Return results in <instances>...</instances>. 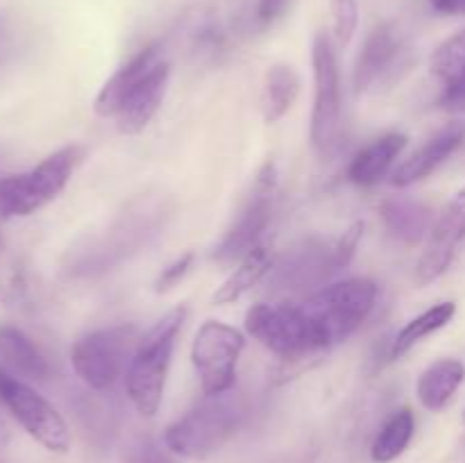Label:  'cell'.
Wrapping results in <instances>:
<instances>
[{
  "mask_svg": "<svg viewBox=\"0 0 465 463\" xmlns=\"http://www.w3.org/2000/svg\"><path fill=\"white\" fill-rule=\"evenodd\" d=\"M248 416V402L243 393L204 395L186 416L173 422L163 434L166 448L180 457L203 458L225 445L243 425Z\"/></svg>",
  "mask_w": 465,
  "mask_h": 463,
  "instance_id": "obj_1",
  "label": "cell"
},
{
  "mask_svg": "<svg viewBox=\"0 0 465 463\" xmlns=\"http://www.w3.org/2000/svg\"><path fill=\"white\" fill-rule=\"evenodd\" d=\"M184 318V307L173 309L162 320L154 322L153 330L145 331L141 336L139 345H136L134 357L127 366L125 381L127 395H130L132 404H134L141 416H154L159 404H162L173 345H175V336Z\"/></svg>",
  "mask_w": 465,
  "mask_h": 463,
  "instance_id": "obj_2",
  "label": "cell"
},
{
  "mask_svg": "<svg viewBox=\"0 0 465 463\" xmlns=\"http://www.w3.org/2000/svg\"><path fill=\"white\" fill-rule=\"evenodd\" d=\"M375 281L363 277L339 281L307 298L300 309L312 325L318 350L331 348L357 331L375 307Z\"/></svg>",
  "mask_w": 465,
  "mask_h": 463,
  "instance_id": "obj_3",
  "label": "cell"
},
{
  "mask_svg": "<svg viewBox=\"0 0 465 463\" xmlns=\"http://www.w3.org/2000/svg\"><path fill=\"white\" fill-rule=\"evenodd\" d=\"M82 150L77 145L57 150L35 168L0 180V218L30 216L53 202L71 180Z\"/></svg>",
  "mask_w": 465,
  "mask_h": 463,
  "instance_id": "obj_4",
  "label": "cell"
},
{
  "mask_svg": "<svg viewBox=\"0 0 465 463\" xmlns=\"http://www.w3.org/2000/svg\"><path fill=\"white\" fill-rule=\"evenodd\" d=\"M141 336L134 325L91 331L73 345L71 361L77 377L95 390H107L127 372Z\"/></svg>",
  "mask_w": 465,
  "mask_h": 463,
  "instance_id": "obj_5",
  "label": "cell"
},
{
  "mask_svg": "<svg viewBox=\"0 0 465 463\" xmlns=\"http://www.w3.org/2000/svg\"><path fill=\"white\" fill-rule=\"evenodd\" d=\"M0 402L9 409L18 425L50 452L64 454L71 448V431L62 413L36 393L30 384L0 370Z\"/></svg>",
  "mask_w": 465,
  "mask_h": 463,
  "instance_id": "obj_6",
  "label": "cell"
},
{
  "mask_svg": "<svg viewBox=\"0 0 465 463\" xmlns=\"http://www.w3.org/2000/svg\"><path fill=\"white\" fill-rule=\"evenodd\" d=\"M275 191L277 171L275 163L268 162L263 163L259 175L254 177L252 191H250L248 200H245L243 207L236 213L232 227L225 232L221 243L213 248V259H216L218 263H232L236 261V259L241 261L245 254L252 252L257 245H262L259 239H262L263 230H266L268 222H271Z\"/></svg>",
  "mask_w": 465,
  "mask_h": 463,
  "instance_id": "obj_7",
  "label": "cell"
},
{
  "mask_svg": "<svg viewBox=\"0 0 465 463\" xmlns=\"http://www.w3.org/2000/svg\"><path fill=\"white\" fill-rule=\"evenodd\" d=\"M245 327L263 348L286 361H300L318 352L307 316L293 304H257L245 316Z\"/></svg>",
  "mask_w": 465,
  "mask_h": 463,
  "instance_id": "obj_8",
  "label": "cell"
},
{
  "mask_svg": "<svg viewBox=\"0 0 465 463\" xmlns=\"http://www.w3.org/2000/svg\"><path fill=\"white\" fill-rule=\"evenodd\" d=\"M243 345V334L225 322L207 320L200 327L191 348V359L204 395L232 390Z\"/></svg>",
  "mask_w": 465,
  "mask_h": 463,
  "instance_id": "obj_9",
  "label": "cell"
},
{
  "mask_svg": "<svg viewBox=\"0 0 465 463\" xmlns=\"http://www.w3.org/2000/svg\"><path fill=\"white\" fill-rule=\"evenodd\" d=\"M313 95L312 113V141L322 154L331 153L341 130V77L336 64V50L327 32H318L312 48Z\"/></svg>",
  "mask_w": 465,
  "mask_h": 463,
  "instance_id": "obj_10",
  "label": "cell"
},
{
  "mask_svg": "<svg viewBox=\"0 0 465 463\" xmlns=\"http://www.w3.org/2000/svg\"><path fill=\"white\" fill-rule=\"evenodd\" d=\"M465 241V186L440 212L439 221L431 227L430 243L416 266V281L420 286L439 280L452 263L459 245Z\"/></svg>",
  "mask_w": 465,
  "mask_h": 463,
  "instance_id": "obj_11",
  "label": "cell"
},
{
  "mask_svg": "<svg viewBox=\"0 0 465 463\" xmlns=\"http://www.w3.org/2000/svg\"><path fill=\"white\" fill-rule=\"evenodd\" d=\"M334 271H339L334 259V243L307 241L286 254L284 261L277 266L275 286L284 291H307L322 284Z\"/></svg>",
  "mask_w": 465,
  "mask_h": 463,
  "instance_id": "obj_12",
  "label": "cell"
},
{
  "mask_svg": "<svg viewBox=\"0 0 465 463\" xmlns=\"http://www.w3.org/2000/svg\"><path fill=\"white\" fill-rule=\"evenodd\" d=\"M168 77H171L168 62L157 64L154 71L127 95L125 103H123V107L116 113L118 130L123 134H139V132L148 127L157 109L162 107L163 95H166L168 89Z\"/></svg>",
  "mask_w": 465,
  "mask_h": 463,
  "instance_id": "obj_13",
  "label": "cell"
},
{
  "mask_svg": "<svg viewBox=\"0 0 465 463\" xmlns=\"http://www.w3.org/2000/svg\"><path fill=\"white\" fill-rule=\"evenodd\" d=\"M162 62L163 59L157 45H148V48L141 50L139 54H134L125 66L118 68V71L104 82L98 98H95V112H98L100 116H116L127 95H130L132 91L154 71V66Z\"/></svg>",
  "mask_w": 465,
  "mask_h": 463,
  "instance_id": "obj_14",
  "label": "cell"
},
{
  "mask_svg": "<svg viewBox=\"0 0 465 463\" xmlns=\"http://www.w3.org/2000/svg\"><path fill=\"white\" fill-rule=\"evenodd\" d=\"M465 141V125H450L440 130L439 134L431 136L425 145L416 150L409 159H404L393 172L395 186H411L416 182L425 180L427 175L436 171L450 154H454Z\"/></svg>",
  "mask_w": 465,
  "mask_h": 463,
  "instance_id": "obj_15",
  "label": "cell"
},
{
  "mask_svg": "<svg viewBox=\"0 0 465 463\" xmlns=\"http://www.w3.org/2000/svg\"><path fill=\"white\" fill-rule=\"evenodd\" d=\"M402 53V39L398 30L389 23L377 25L371 34L366 36L361 53H359L357 68H354V89L361 94L368 86L375 84Z\"/></svg>",
  "mask_w": 465,
  "mask_h": 463,
  "instance_id": "obj_16",
  "label": "cell"
},
{
  "mask_svg": "<svg viewBox=\"0 0 465 463\" xmlns=\"http://www.w3.org/2000/svg\"><path fill=\"white\" fill-rule=\"evenodd\" d=\"M407 136L393 132L381 139L372 141L371 145L361 150L348 166V180L357 186H372L389 172L395 159L402 154L407 145Z\"/></svg>",
  "mask_w": 465,
  "mask_h": 463,
  "instance_id": "obj_17",
  "label": "cell"
},
{
  "mask_svg": "<svg viewBox=\"0 0 465 463\" xmlns=\"http://www.w3.org/2000/svg\"><path fill=\"white\" fill-rule=\"evenodd\" d=\"M384 225L395 239L413 245L425 239L431 232V209L418 200L409 198H389L380 207Z\"/></svg>",
  "mask_w": 465,
  "mask_h": 463,
  "instance_id": "obj_18",
  "label": "cell"
},
{
  "mask_svg": "<svg viewBox=\"0 0 465 463\" xmlns=\"http://www.w3.org/2000/svg\"><path fill=\"white\" fill-rule=\"evenodd\" d=\"M465 379V366L459 359H440L431 363L418 379V399L430 411H440L450 404Z\"/></svg>",
  "mask_w": 465,
  "mask_h": 463,
  "instance_id": "obj_19",
  "label": "cell"
},
{
  "mask_svg": "<svg viewBox=\"0 0 465 463\" xmlns=\"http://www.w3.org/2000/svg\"><path fill=\"white\" fill-rule=\"evenodd\" d=\"M0 357L9 368L27 379H48L50 366L41 350L16 327H0Z\"/></svg>",
  "mask_w": 465,
  "mask_h": 463,
  "instance_id": "obj_20",
  "label": "cell"
},
{
  "mask_svg": "<svg viewBox=\"0 0 465 463\" xmlns=\"http://www.w3.org/2000/svg\"><path fill=\"white\" fill-rule=\"evenodd\" d=\"M300 94V77L289 64H275L268 68L262 89V113L266 123H277L289 113Z\"/></svg>",
  "mask_w": 465,
  "mask_h": 463,
  "instance_id": "obj_21",
  "label": "cell"
},
{
  "mask_svg": "<svg viewBox=\"0 0 465 463\" xmlns=\"http://www.w3.org/2000/svg\"><path fill=\"white\" fill-rule=\"evenodd\" d=\"M431 73L445 86L440 100L465 94V27L436 48V53L431 54Z\"/></svg>",
  "mask_w": 465,
  "mask_h": 463,
  "instance_id": "obj_22",
  "label": "cell"
},
{
  "mask_svg": "<svg viewBox=\"0 0 465 463\" xmlns=\"http://www.w3.org/2000/svg\"><path fill=\"white\" fill-rule=\"evenodd\" d=\"M272 259L271 250L266 245H257L252 252L245 254L239 261L236 271L218 286V291L213 293V304H230L234 300H239L241 295L248 293L252 286H257L262 281V277L271 271Z\"/></svg>",
  "mask_w": 465,
  "mask_h": 463,
  "instance_id": "obj_23",
  "label": "cell"
},
{
  "mask_svg": "<svg viewBox=\"0 0 465 463\" xmlns=\"http://www.w3.org/2000/svg\"><path fill=\"white\" fill-rule=\"evenodd\" d=\"M454 313H457V304L440 302V304H436V307L427 309L425 313L416 316L413 320H409L407 325L402 327V331L395 336L391 357L393 359L404 357V354H407L413 345H418L422 339H427V336L436 334V331L443 330L445 325H450L454 318Z\"/></svg>",
  "mask_w": 465,
  "mask_h": 463,
  "instance_id": "obj_24",
  "label": "cell"
},
{
  "mask_svg": "<svg viewBox=\"0 0 465 463\" xmlns=\"http://www.w3.org/2000/svg\"><path fill=\"white\" fill-rule=\"evenodd\" d=\"M416 431V418H413L411 409H402L395 416L389 418L377 438L372 440V461L375 463H391L409 448Z\"/></svg>",
  "mask_w": 465,
  "mask_h": 463,
  "instance_id": "obj_25",
  "label": "cell"
},
{
  "mask_svg": "<svg viewBox=\"0 0 465 463\" xmlns=\"http://www.w3.org/2000/svg\"><path fill=\"white\" fill-rule=\"evenodd\" d=\"M331 25L339 45H348L359 27V3L357 0H331Z\"/></svg>",
  "mask_w": 465,
  "mask_h": 463,
  "instance_id": "obj_26",
  "label": "cell"
},
{
  "mask_svg": "<svg viewBox=\"0 0 465 463\" xmlns=\"http://www.w3.org/2000/svg\"><path fill=\"white\" fill-rule=\"evenodd\" d=\"M293 0H254L252 14H250V27L254 32H268L289 14Z\"/></svg>",
  "mask_w": 465,
  "mask_h": 463,
  "instance_id": "obj_27",
  "label": "cell"
},
{
  "mask_svg": "<svg viewBox=\"0 0 465 463\" xmlns=\"http://www.w3.org/2000/svg\"><path fill=\"white\" fill-rule=\"evenodd\" d=\"M361 236H363V222L357 221V222H352V225H350L343 234H341V239L334 243V259H336V266H339V271L352 261Z\"/></svg>",
  "mask_w": 465,
  "mask_h": 463,
  "instance_id": "obj_28",
  "label": "cell"
},
{
  "mask_svg": "<svg viewBox=\"0 0 465 463\" xmlns=\"http://www.w3.org/2000/svg\"><path fill=\"white\" fill-rule=\"evenodd\" d=\"M191 263H193V254H191V252L182 254V257L175 259V261H173L171 266L163 268L162 275L157 277V284H154V289H157L159 293H163V291H168V289H173V286L180 284L182 277H184L186 272H189Z\"/></svg>",
  "mask_w": 465,
  "mask_h": 463,
  "instance_id": "obj_29",
  "label": "cell"
},
{
  "mask_svg": "<svg viewBox=\"0 0 465 463\" xmlns=\"http://www.w3.org/2000/svg\"><path fill=\"white\" fill-rule=\"evenodd\" d=\"M130 463H171V461H168V458L163 457V454L159 452L154 445L143 443V445H139V448L134 449Z\"/></svg>",
  "mask_w": 465,
  "mask_h": 463,
  "instance_id": "obj_30",
  "label": "cell"
},
{
  "mask_svg": "<svg viewBox=\"0 0 465 463\" xmlns=\"http://www.w3.org/2000/svg\"><path fill=\"white\" fill-rule=\"evenodd\" d=\"M431 9L443 16H465V0H430Z\"/></svg>",
  "mask_w": 465,
  "mask_h": 463,
  "instance_id": "obj_31",
  "label": "cell"
},
{
  "mask_svg": "<svg viewBox=\"0 0 465 463\" xmlns=\"http://www.w3.org/2000/svg\"><path fill=\"white\" fill-rule=\"evenodd\" d=\"M440 104H443V109H448V112H461V113H465V94L463 95H457V98L440 100Z\"/></svg>",
  "mask_w": 465,
  "mask_h": 463,
  "instance_id": "obj_32",
  "label": "cell"
},
{
  "mask_svg": "<svg viewBox=\"0 0 465 463\" xmlns=\"http://www.w3.org/2000/svg\"><path fill=\"white\" fill-rule=\"evenodd\" d=\"M7 53H9V36L3 23H0V68H3L5 59H7Z\"/></svg>",
  "mask_w": 465,
  "mask_h": 463,
  "instance_id": "obj_33",
  "label": "cell"
},
{
  "mask_svg": "<svg viewBox=\"0 0 465 463\" xmlns=\"http://www.w3.org/2000/svg\"><path fill=\"white\" fill-rule=\"evenodd\" d=\"M7 438H9L7 427H5L3 422H0V448H5V443H7Z\"/></svg>",
  "mask_w": 465,
  "mask_h": 463,
  "instance_id": "obj_34",
  "label": "cell"
}]
</instances>
